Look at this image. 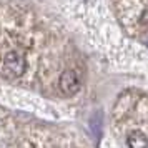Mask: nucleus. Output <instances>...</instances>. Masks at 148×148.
Instances as JSON below:
<instances>
[{
  "mask_svg": "<svg viewBox=\"0 0 148 148\" xmlns=\"http://www.w3.org/2000/svg\"><path fill=\"white\" fill-rule=\"evenodd\" d=\"M25 67H27V63H25V58L20 52H8L2 62V72L12 78L20 77L25 72Z\"/></svg>",
  "mask_w": 148,
  "mask_h": 148,
  "instance_id": "1",
  "label": "nucleus"
},
{
  "mask_svg": "<svg viewBox=\"0 0 148 148\" xmlns=\"http://www.w3.org/2000/svg\"><path fill=\"white\" fill-rule=\"evenodd\" d=\"M127 141L130 148H148V138L141 132H132Z\"/></svg>",
  "mask_w": 148,
  "mask_h": 148,
  "instance_id": "3",
  "label": "nucleus"
},
{
  "mask_svg": "<svg viewBox=\"0 0 148 148\" xmlns=\"http://www.w3.org/2000/svg\"><path fill=\"white\" fill-rule=\"evenodd\" d=\"M60 90L65 95H73L80 90V78L73 70L63 72L60 77Z\"/></svg>",
  "mask_w": 148,
  "mask_h": 148,
  "instance_id": "2",
  "label": "nucleus"
}]
</instances>
